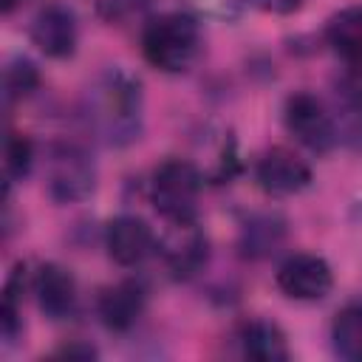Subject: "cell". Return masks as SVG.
Returning <instances> with one entry per match:
<instances>
[{
	"instance_id": "4",
	"label": "cell",
	"mask_w": 362,
	"mask_h": 362,
	"mask_svg": "<svg viewBox=\"0 0 362 362\" xmlns=\"http://www.w3.org/2000/svg\"><path fill=\"white\" fill-rule=\"evenodd\" d=\"M48 198L57 204H79L96 189V170L88 153L76 144L59 141L48 150Z\"/></svg>"
},
{
	"instance_id": "13",
	"label": "cell",
	"mask_w": 362,
	"mask_h": 362,
	"mask_svg": "<svg viewBox=\"0 0 362 362\" xmlns=\"http://www.w3.org/2000/svg\"><path fill=\"white\" fill-rule=\"evenodd\" d=\"M288 226L277 212H255L243 221L238 235V252L246 260H266L286 243Z\"/></svg>"
},
{
	"instance_id": "17",
	"label": "cell",
	"mask_w": 362,
	"mask_h": 362,
	"mask_svg": "<svg viewBox=\"0 0 362 362\" xmlns=\"http://www.w3.org/2000/svg\"><path fill=\"white\" fill-rule=\"evenodd\" d=\"M334 354L351 362H362V300L345 303L331 322Z\"/></svg>"
},
{
	"instance_id": "18",
	"label": "cell",
	"mask_w": 362,
	"mask_h": 362,
	"mask_svg": "<svg viewBox=\"0 0 362 362\" xmlns=\"http://www.w3.org/2000/svg\"><path fill=\"white\" fill-rule=\"evenodd\" d=\"M25 263H17L14 272L8 274L3 286V305H0V331L6 342H14L17 334L23 331L20 320V305H23V291H25Z\"/></svg>"
},
{
	"instance_id": "21",
	"label": "cell",
	"mask_w": 362,
	"mask_h": 362,
	"mask_svg": "<svg viewBox=\"0 0 362 362\" xmlns=\"http://www.w3.org/2000/svg\"><path fill=\"white\" fill-rule=\"evenodd\" d=\"M153 0H96V17L107 25H124L133 17H141Z\"/></svg>"
},
{
	"instance_id": "12",
	"label": "cell",
	"mask_w": 362,
	"mask_h": 362,
	"mask_svg": "<svg viewBox=\"0 0 362 362\" xmlns=\"http://www.w3.org/2000/svg\"><path fill=\"white\" fill-rule=\"evenodd\" d=\"M37 305L48 320H65L76 308V280L59 263H42L34 274Z\"/></svg>"
},
{
	"instance_id": "14",
	"label": "cell",
	"mask_w": 362,
	"mask_h": 362,
	"mask_svg": "<svg viewBox=\"0 0 362 362\" xmlns=\"http://www.w3.org/2000/svg\"><path fill=\"white\" fill-rule=\"evenodd\" d=\"M238 339H240L243 354L249 359H257V362H286L288 354H291L286 331L274 320L255 317V320L243 322Z\"/></svg>"
},
{
	"instance_id": "15",
	"label": "cell",
	"mask_w": 362,
	"mask_h": 362,
	"mask_svg": "<svg viewBox=\"0 0 362 362\" xmlns=\"http://www.w3.org/2000/svg\"><path fill=\"white\" fill-rule=\"evenodd\" d=\"M334 113V124H337V139L362 153V82L356 79H345L337 85V107Z\"/></svg>"
},
{
	"instance_id": "9",
	"label": "cell",
	"mask_w": 362,
	"mask_h": 362,
	"mask_svg": "<svg viewBox=\"0 0 362 362\" xmlns=\"http://www.w3.org/2000/svg\"><path fill=\"white\" fill-rule=\"evenodd\" d=\"M255 181L266 195L288 198L303 192L311 184V167L288 147H272L257 158Z\"/></svg>"
},
{
	"instance_id": "16",
	"label": "cell",
	"mask_w": 362,
	"mask_h": 362,
	"mask_svg": "<svg viewBox=\"0 0 362 362\" xmlns=\"http://www.w3.org/2000/svg\"><path fill=\"white\" fill-rule=\"evenodd\" d=\"M325 42L348 62L362 65V6H348L328 17Z\"/></svg>"
},
{
	"instance_id": "1",
	"label": "cell",
	"mask_w": 362,
	"mask_h": 362,
	"mask_svg": "<svg viewBox=\"0 0 362 362\" xmlns=\"http://www.w3.org/2000/svg\"><path fill=\"white\" fill-rule=\"evenodd\" d=\"M82 113L99 141L107 147H130L144 127V90L139 76L122 65L105 68L85 90Z\"/></svg>"
},
{
	"instance_id": "2",
	"label": "cell",
	"mask_w": 362,
	"mask_h": 362,
	"mask_svg": "<svg viewBox=\"0 0 362 362\" xmlns=\"http://www.w3.org/2000/svg\"><path fill=\"white\" fill-rule=\"evenodd\" d=\"M201 51V28L198 20L181 11L161 14L150 20L141 31V54L144 59L164 74H184L192 68Z\"/></svg>"
},
{
	"instance_id": "20",
	"label": "cell",
	"mask_w": 362,
	"mask_h": 362,
	"mask_svg": "<svg viewBox=\"0 0 362 362\" xmlns=\"http://www.w3.org/2000/svg\"><path fill=\"white\" fill-rule=\"evenodd\" d=\"M34 167V141L25 133H8L6 150H3V170H6V184L23 181Z\"/></svg>"
},
{
	"instance_id": "10",
	"label": "cell",
	"mask_w": 362,
	"mask_h": 362,
	"mask_svg": "<svg viewBox=\"0 0 362 362\" xmlns=\"http://www.w3.org/2000/svg\"><path fill=\"white\" fill-rule=\"evenodd\" d=\"M144 305H147V288L136 277L119 280V283L102 288L96 297V314H99L102 325L113 334L130 331L141 320Z\"/></svg>"
},
{
	"instance_id": "7",
	"label": "cell",
	"mask_w": 362,
	"mask_h": 362,
	"mask_svg": "<svg viewBox=\"0 0 362 362\" xmlns=\"http://www.w3.org/2000/svg\"><path fill=\"white\" fill-rule=\"evenodd\" d=\"M277 288L291 300H322L334 288V272L325 257L311 252H297L286 257L277 269Z\"/></svg>"
},
{
	"instance_id": "11",
	"label": "cell",
	"mask_w": 362,
	"mask_h": 362,
	"mask_svg": "<svg viewBox=\"0 0 362 362\" xmlns=\"http://www.w3.org/2000/svg\"><path fill=\"white\" fill-rule=\"evenodd\" d=\"M105 249L113 263L119 266H139L153 249L156 235L150 223L139 215H116L105 226Z\"/></svg>"
},
{
	"instance_id": "25",
	"label": "cell",
	"mask_w": 362,
	"mask_h": 362,
	"mask_svg": "<svg viewBox=\"0 0 362 362\" xmlns=\"http://www.w3.org/2000/svg\"><path fill=\"white\" fill-rule=\"evenodd\" d=\"M17 3H20V0H0V8L8 14V11H14V6H17Z\"/></svg>"
},
{
	"instance_id": "8",
	"label": "cell",
	"mask_w": 362,
	"mask_h": 362,
	"mask_svg": "<svg viewBox=\"0 0 362 362\" xmlns=\"http://www.w3.org/2000/svg\"><path fill=\"white\" fill-rule=\"evenodd\" d=\"M28 37L40 54L51 59H68L76 54V42H79L76 14L68 6L48 3L34 14L28 25Z\"/></svg>"
},
{
	"instance_id": "22",
	"label": "cell",
	"mask_w": 362,
	"mask_h": 362,
	"mask_svg": "<svg viewBox=\"0 0 362 362\" xmlns=\"http://www.w3.org/2000/svg\"><path fill=\"white\" fill-rule=\"evenodd\" d=\"M189 3H192V8H195L198 14L232 20V17H238V14L246 8V3H252V0H189Z\"/></svg>"
},
{
	"instance_id": "19",
	"label": "cell",
	"mask_w": 362,
	"mask_h": 362,
	"mask_svg": "<svg viewBox=\"0 0 362 362\" xmlns=\"http://www.w3.org/2000/svg\"><path fill=\"white\" fill-rule=\"evenodd\" d=\"M40 82H42L40 68L28 57H14L3 71V96H6L8 105L23 102L40 88Z\"/></svg>"
},
{
	"instance_id": "5",
	"label": "cell",
	"mask_w": 362,
	"mask_h": 362,
	"mask_svg": "<svg viewBox=\"0 0 362 362\" xmlns=\"http://www.w3.org/2000/svg\"><path fill=\"white\" fill-rule=\"evenodd\" d=\"M283 124L286 130L311 153H331L339 139H337V124L334 113L325 107V102L308 90H297L286 99L283 105Z\"/></svg>"
},
{
	"instance_id": "3",
	"label": "cell",
	"mask_w": 362,
	"mask_h": 362,
	"mask_svg": "<svg viewBox=\"0 0 362 362\" xmlns=\"http://www.w3.org/2000/svg\"><path fill=\"white\" fill-rule=\"evenodd\" d=\"M201 187H204V175L192 161L164 158L153 170L150 201L164 221H192Z\"/></svg>"
},
{
	"instance_id": "24",
	"label": "cell",
	"mask_w": 362,
	"mask_h": 362,
	"mask_svg": "<svg viewBox=\"0 0 362 362\" xmlns=\"http://www.w3.org/2000/svg\"><path fill=\"white\" fill-rule=\"evenodd\" d=\"M252 3L269 14H294L303 6V0H252Z\"/></svg>"
},
{
	"instance_id": "23",
	"label": "cell",
	"mask_w": 362,
	"mask_h": 362,
	"mask_svg": "<svg viewBox=\"0 0 362 362\" xmlns=\"http://www.w3.org/2000/svg\"><path fill=\"white\" fill-rule=\"evenodd\" d=\"M54 356H62V359H96L99 351H96L90 342H79V339H76V342H68V345L57 348Z\"/></svg>"
},
{
	"instance_id": "6",
	"label": "cell",
	"mask_w": 362,
	"mask_h": 362,
	"mask_svg": "<svg viewBox=\"0 0 362 362\" xmlns=\"http://www.w3.org/2000/svg\"><path fill=\"white\" fill-rule=\"evenodd\" d=\"M156 249L161 252L167 269L178 280H189L198 272H204L209 260V240L204 229H198L192 221H167L164 235L156 240Z\"/></svg>"
}]
</instances>
